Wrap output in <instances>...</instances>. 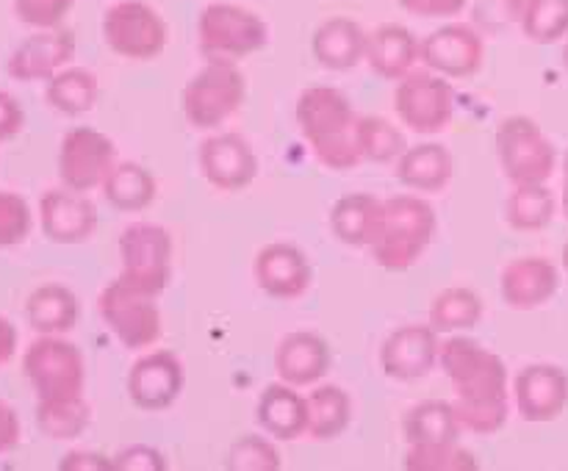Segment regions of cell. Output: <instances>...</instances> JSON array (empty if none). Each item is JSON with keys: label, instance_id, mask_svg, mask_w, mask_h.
Listing matches in <instances>:
<instances>
[{"label": "cell", "instance_id": "obj_24", "mask_svg": "<svg viewBox=\"0 0 568 471\" xmlns=\"http://www.w3.org/2000/svg\"><path fill=\"white\" fill-rule=\"evenodd\" d=\"M422 61V42L414 37V31L399 22H386L369 33V48H366V64L381 81H403L410 75Z\"/></svg>", "mask_w": 568, "mask_h": 471}, {"label": "cell", "instance_id": "obj_40", "mask_svg": "<svg viewBox=\"0 0 568 471\" xmlns=\"http://www.w3.org/2000/svg\"><path fill=\"white\" fill-rule=\"evenodd\" d=\"M33 214L22 194L0 188V249L17 247L31 236Z\"/></svg>", "mask_w": 568, "mask_h": 471}, {"label": "cell", "instance_id": "obj_6", "mask_svg": "<svg viewBox=\"0 0 568 471\" xmlns=\"http://www.w3.org/2000/svg\"><path fill=\"white\" fill-rule=\"evenodd\" d=\"M22 377L37 399L81 397L87 388V358L64 336H39L22 352Z\"/></svg>", "mask_w": 568, "mask_h": 471}, {"label": "cell", "instance_id": "obj_17", "mask_svg": "<svg viewBox=\"0 0 568 471\" xmlns=\"http://www.w3.org/2000/svg\"><path fill=\"white\" fill-rule=\"evenodd\" d=\"M98 205L83 192L61 186L50 188L39 199V225H42L44 238L61 247L89 242L98 231Z\"/></svg>", "mask_w": 568, "mask_h": 471}, {"label": "cell", "instance_id": "obj_51", "mask_svg": "<svg viewBox=\"0 0 568 471\" xmlns=\"http://www.w3.org/2000/svg\"><path fill=\"white\" fill-rule=\"evenodd\" d=\"M564 70L568 72V39H566V44H564Z\"/></svg>", "mask_w": 568, "mask_h": 471}, {"label": "cell", "instance_id": "obj_7", "mask_svg": "<svg viewBox=\"0 0 568 471\" xmlns=\"http://www.w3.org/2000/svg\"><path fill=\"white\" fill-rule=\"evenodd\" d=\"M497 158L505 177L519 183H547L558 166V150L552 139L530 116H505L497 127Z\"/></svg>", "mask_w": 568, "mask_h": 471}, {"label": "cell", "instance_id": "obj_49", "mask_svg": "<svg viewBox=\"0 0 568 471\" xmlns=\"http://www.w3.org/2000/svg\"><path fill=\"white\" fill-rule=\"evenodd\" d=\"M564 216L568 222V150H566V158H564Z\"/></svg>", "mask_w": 568, "mask_h": 471}, {"label": "cell", "instance_id": "obj_5", "mask_svg": "<svg viewBox=\"0 0 568 471\" xmlns=\"http://www.w3.org/2000/svg\"><path fill=\"white\" fill-rule=\"evenodd\" d=\"M270 44L264 17L239 3H209L197 14V48L205 59L242 61Z\"/></svg>", "mask_w": 568, "mask_h": 471}, {"label": "cell", "instance_id": "obj_15", "mask_svg": "<svg viewBox=\"0 0 568 471\" xmlns=\"http://www.w3.org/2000/svg\"><path fill=\"white\" fill-rule=\"evenodd\" d=\"M197 164L216 192H242L258 175V155L242 133H214L197 150Z\"/></svg>", "mask_w": 568, "mask_h": 471}, {"label": "cell", "instance_id": "obj_38", "mask_svg": "<svg viewBox=\"0 0 568 471\" xmlns=\"http://www.w3.org/2000/svg\"><path fill=\"white\" fill-rule=\"evenodd\" d=\"M519 25L530 42H560L568 37V0H525Z\"/></svg>", "mask_w": 568, "mask_h": 471}, {"label": "cell", "instance_id": "obj_31", "mask_svg": "<svg viewBox=\"0 0 568 471\" xmlns=\"http://www.w3.org/2000/svg\"><path fill=\"white\" fill-rule=\"evenodd\" d=\"M305 408H308V430L305 436L314 441H333V438L344 436L353 421V399L342 386H316L314 391L305 397Z\"/></svg>", "mask_w": 568, "mask_h": 471}, {"label": "cell", "instance_id": "obj_43", "mask_svg": "<svg viewBox=\"0 0 568 471\" xmlns=\"http://www.w3.org/2000/svg\"><path fill=\"white\" fill-rule=\"evenodd\" d=\"M114 469L116 471H166L170 463H166L164 452L155 447H148V443H131V447L120 449L114 454Z\"/></svg>", "mask_w": 568, "mask_h": 471}, {"label": "cell", "instance_id": "obj_45", "mask_svg": "<svg viewBox=\"0 0 568 471\" xmlns=\"http://www.w3.org/2000/svg\"><path fill=\"white\" fill-rule=\"evenodd\" d=\"M22 127H26V111H22L20 100L0 89V142L20 136Z\"/></svg>", "mask_w": 568, "mask_h": 471}, {"label": "cell", "instance_id": "obj_14", "mask_svg": "<svg viewBox=\"0 0 568 471\" xmlns=\"http://www.w3.org/2000/svg\"><path fill=\"white\" fill-rule=\"evenodd\" d=\"M183 364L175 352L170 349H153V352L142 355L136 364L128 371V397L139 410L148 413H161V410L172 408L183 391Z\"/></svg>", "mask_w": 568, "mask_h": 471}, {"label": "cell", "instance_id": "obj_8", "mask_svg": "<svg viewBox=\"0 0 568 471\" xmlns=\"http://www.w3.org/2000/svg\"><path fill=\"white\" fill-rule=\"evenodd\" d=\"M120 277L159 297L172 280V236L159 222H131L120 233Z\"/></svg>", "mask_w": 568, "mask_h": 471}, {"label": "cell", "instance_id": "obj_2", "mask_svg": "<svg viewBox=\"0 0 568 471\" xmlns=\"http://www.w3.org/2000/svg\"><path fill=\"white\" fill-rule=\"evenodd\" d=\"M294 120L325 170L349 172L364 161L358 147V114L342 89H303L294 105Z\"/></svg>", "mask_w": 568, "mask_h": 471}, {"label": "cell", "instance_id": "obj_23", "mask_svg": "<svg viewBox=\"0 0 568 471\" xmlns=\"http://www.w3.org/2000/svg\"><path fill=\"white\" fill-rule=\"evenodd\" d=\"M366 48H369V33L349 17H331L311 37V53L316 64L331 72L355 70L361 61H366Z\"/></svg>", "mask_w": 568, "mask_h": 471}, {"label": "cell", "instance_id": "obj_46", "mask_svg": "<svg viewBox=\"0 0 568 471\" xmlns=\"http://www.w3.org/2000/svg\"><path fill=\"white\" fill-rule=\"evenodd\" d=\"M22 441V421L17 416L14 405L0 397V454H9L20 447Z\"/></svg>", "mask_w": 568, "mask_h": 471}, {"label": "cell", "instance_id": "obj_36", "mask_svg": "<svg viewBox=\"0 0 568 471\" xmlns=\"http://www.w3.org/2000/svg\"><path fill=\"white\" fill-rule=\"evenodd\" d=\"M403 465L408 471H477V458L458 441L408 443Z\"/></svg>", "mask_w": 568, "mask_h": 471}, {"label": "cell", "instance_id": "obj_50", "mask_svg": "<svg viewBox=\"0 0 568 471\" xmlns=\"http://www.w3.org/2000/svg\"><path fill=\"white\" fill-rule=\"evenodd\" d=\"M564 272H566V277H568V242H566V247H564Z\"/></svg>", "mask_w": 568, "mask_h": 471}, {"label": "cell", "instance_id": "obj_33", "mask_svg": "<svg viewBox=\"0 0 568 471\" xmlns=\"http://www.w3.org/2000/svg\"><path fill=\"white\" fill-rule=\"evenodd\" d=\"M33 421L50 441H75L92 424V405L83 393L64 399H37Z\"/></svg>", "mask_w": 568, "mask_h": 471}, {"label": "cell", "instance_id": "obj_13", "mask_svg": "<svg viewBox=\"0 0 568 471\" xmlns=\"http://www.w3.org/2000/svg\"><path fill=\"white\" fill-rule=\"evenodd\" d=\"M486 61V39L475 25L444 22L422 39V64L444 78H471Z\"/></svg>", "mask_w": 568, "mask_h": 471}, {"label": "cell", "instance_id": "obj_20", "mask_svg": "<svg viewBox=\"0 0 568 471\" xmlns=\"http://www.w3.org/2000/svg\"><path fill=\"white\" fill-rule=\"evenodd\" d=\"M514 399L525 421H555L568 405V375L555 364L525 366L514 380Z\"/></svg>", "mask_w": 568, "mask_h": 471}, {"label": "cell", "instance_id": "obj_41", "mask_svg": "<svg viewBox=\"0 0 568 471\" xmlns=\"http://www.w3.org/2000/svg\"><path fill=\"white\" fill-rule=\"evenodd\" d=\"M75 0H11L14 14L22 25L33 31H48V28H61L64 17L70 14Z\"/></svg>", "mask_w": 568, "mask_h": 471}, {"label": "cell", "instance_id": "obj_27", "mask_svg": "<svg viewBox=\"0 0 568 471\" xmlns=\"http://www.w3.org/2000/svg\"><path fill=\"white\" fill-rule=\"evenodd\" d=\"M22 314L37 336H67L78 325L81 303L72 288L61 283H42L28 294Z\"/></svg>", "mask_w": 568, "mask_h": 471}, {"label": "cell", "instance_id": "obj_11", "mask_svg": "<svg viewBox=\"0 0 568 471\" xmlns=\"http://www.w3.org/2000/svg\"><path fill=\"white\" fill-rule=\"evenodd\" d=\"M394 111L399 122L419 136H436L447 131L455 116V89L433 70H414L397 81Z\"/></svg>", "mask_w": 568, "mask_h": 471}, {"label": "cell", "instance_id": "obj_35", "mask_svg": "<svg viewBox=\"0 0 568 471\" xmlns=\"http://www.w3.org/2000/svg\"><path fill=\"white\" fill-rule=\"evenodd\" d=\"M483 310L486 308H483L480 294L466 286H449L433 297L427 321L438 336L442 332L453 336V332H466L480 325Z\"/></svg>", "mask_w": 568, "mask_h": 471}, {"label": "cell", "instance_id": "obj_12", "mask_svg": "<svg viewBox=\"0 0 568 471\" xmlns=\"http://www.w3.org/2000/svg\"><path fill=\"white\" fill-rule=\"evenodd\" d=\"M116 164V147L105 133L94 131V127L78 125L61 136L59 158H55V170H59L61 186L72 188V192H94L103 186L109 172Z\"/></svg>", "mask_w": 568, "mask_h": 471}, {"label": "cell", "instance_id": "obj_48", "mask_svg": "<svg viewBox=\"0 0 568 471\" xmlns=\"http://www.w3.org/2000/svg\"><path fill=\"white\" fill-rule=\"evenodd\" d=\"M17 344H20V336H17V327L11 325V319H6L0 314V369L6 364H11V358L17 355Z\"/></svg>", "mask_w": 568, "mask_h": 471}, {"label": "cell", "instance_id": "obj_19", "mask_svg": "<svg viewBox=\"0 0 568 471\" xmlns=\"http://www.w3.org/2000/svg\"><path fill=\"white\" fill-rule=\"evenodd\" d=\"M253 277L261 291L281 303H294L314 283L311 260L300 247L288 242H272L258 249L253 264Z\"/></svg>", "mask_w": 568, "mask_h": 471}, {"label": "cell", "instance_id": "obj_16", "mask_svg": "<svg viewBox=\"0 0 568 471\" xmlns=\"http://www.w3.org/2000/svg\"><path fill=\"white\" fill-rule=\"evenodd\" d=\"M442 341L438 332L427 325H403L388 332L381 344V369L383 375L399 382H414L430 375L438 366Z\"/></svg>", "mask_w": 568, "mask_h": 471}, {"label": "cell", "instance_id": "obj_21", "mask_svg": "<svg viewBox=\"0 0 568 471\" xmlns=\"http://www.w3.org/2000/svg\"><path fill=\"white\" fill-rule=\"evenodd\" d=\"M560 272L544 255H521L499 275V297L514 310L544 308L558 294Z\"/></svg>", "mask_w": 568, "mask_h": 471}, {"label": "cell", "instance_id": "obj_1", "mask_svg": "<svg viewBox=\"0 0 568 471\" xmlns=\"http://www.w3.org/2000/svg\"><path fill=\"white\" fill-rule=\"evenodd\" d=\"M438 364L453 386V408L460 430L471 436H497L508 424L510 380L508 366L469 336H453L442 344Z\"/></svg>", "mask_w": 568, "mask_h": 471}, {"label": "cell", "instance_id": "obj_18", "mask_svg": "<svg viewBox=\"0 0 568 471\" xmlns=\"http://www.w3.org/2000/svg\"><path fill=\"white\" fill-rule=\"evenodd\" d=\"M72 59H75V37L64 28H48V31L31 33L11 50L6 72L11 81L39 83L50 81L55 72L70 66Z\"/></svg>", "mask_w": 568, "mask_h": 471}, {"label": "cell", "instance_id": "obj_37", "mask_svg": "<svg viewBox=\"0 0 568 471\" xmlns=\"http://www.w3.org/2000/svg\"><path fill=\"white\" fill-rule=\"evenodd\" d=\"M358 147L364 153V161L372 164H392L405 153L408 142L405 133L386 116H358Z\"/></svg>", "mask_w": 568, "mask_h": 471}, {"label": "cell", "instance_id": "obj_34", "mask_svg": "<svg viewBox=\"0 0 568 471\" xmlns=\"http://www.w3.org/2000/svg\"><path fill=\"white\" fill-rule=\"evenodd\" d=\"M403 432L408 443H438L458 441L464 430L449 399H425L405 413Z\"/></svg>", "mask_w": 568, "mask_h": 471}, {"label": "cell", "instance_id": "obj_39", "mask_svg": "<svg viewBox=\"0 0 568 471\" xmlns=\"http://www.w3.org/2000/svg\"><path fill=\"white\" fill-rule=\"evenodd\" d=\"M281 465V452L264 436L236 438L225 458V469L231 471H277Z\"/></svg>", "mask_w": 568, "mask_h": 471}, {"label": "cell", "instance_id": "obj_26", "mask_svg": "<svg viewBox=\"0 0 568 471\" xmlns=\"http://www.w3.org/2000/svg\"><path fill=\"white\" fill-rule=\"evenodd\" d=\"M394 172H397V181L410 192L436 194L444 192L453 181L455 161L442 142H422L414 147H405Z\"/></svg>", "mask_w": 568, "mask_h": 471}, {"label": "cell", "instance_id": "obj_32", "mask_svg": "<svg viewBox=\"0 0 568 471\" xmlns=\"http://www.w3.org/2000/svg\"><path fill=\"white\" fill-rule=\"evenodd\" d=\"M558 199L547 183H519L505 199V222L519 233H538L552 225Z\"/></svg>", "mask_w": 568, "mask_h": 471}, {"label": "cell", "instance_id": "obj_30", "mask_svg": "<svg viewBox=\"0 0 568 471\" xmlns=\"http://www.w3.org/2000/svg\"><path fill=\"white\" fill-rule=\"evenodd\" d=\"M100 81L87 66H64L50 81H44V100L64 116H83L98 105Z\"/></svg>", "mask_w": 568, "mask_h": 471}, {"label": "cell", "instance_id": "obj_3", "mask_svg": "<svg viewBox=\"0 0 568 471\" xmlns=\"http://www.w3.org/2000/svg\"><path fill=\"white\" fill-rule=\"evenodd\" d=\"M436 208L419 194H394L383 199V216L369 255L381 269L405 272L419 264L436 236Z\"/></svg>", "mask_w": 568, "mask_h": 471}, {"label": "cell", "instance_id": "obj_4", "mask_svg": "<svg viewBox=\"0 0 568 471\" xmlns=\"http://www.w3.org/2000/svg\"><path fill=\"white\" fill-rule=\"evenodd\" d=\"M247 98V81L239 61L209 59L194 72L181 92V109L194 131H214L225 125Z\"/></svg>", "mask_w": 568, "mask_h": 471}, {"label": "cell", "instance_id": "obj_44", "mask_svg": "<svg viewBox=\"0 0 568 471\" xmlns=\"http://www.w3.org/2000/svg\"><path fill=\"white\" fill-rule=\"evenodd\" d=\"M405 14L422 20H453L469 6V0H397Z\"/></svg>", "mask_w": 568, "mask_h": 471}, {"label": "cell", "instance_id": "obj_42", "mask_svg": "<svg viewBox=\"0 0 568 471\" xmlns=\"http://www.w3.org/2000/svg\"><path fill=\"white\" fill-rule=\"evenodd\" d=\"M525 0H480L475 9V22L488 33H499L510 25H519Z\"/></svg>", "mask_w": 568, "mask_h": 471}, {"label": "cell", "instance_id": "obj_29", "mask_svg": "<svg viewBox=\"0 0 568 471\" xmlns=\"http://www.w3.org/2000/svg\"><path fill=\"white\" fill-rule=\"evenodd\" d=\"M103 197L111 208L120 214H139L153 205L155 194H159V183H155L153 172L148 166L136 164V161H116L114 170L103 181Z\"/></svg>", "mask_w": 568, "mask_h": 471}, {"label": "cell", "instance_id": "obj_47", "mask_svg": "<svg viewBox=\"0 0 568 471\" xmlns=\"http://www.w3.org/2000/svg\"><path fill=\"white\" fill-rule=\"evenodd\" d=\"M61 471H109L114 469V458H105L100 452H89V449H75V452H67L59 460Z\"/></svg>", "mask_w": 568, "mask_h": 471}, {"label": "cell", "instance_id": "obj_25", "mask_svg": "<svg viewBox=\"0 0 568 471\" xmlns=\"http://www.w3.org/2000/svg\"><path fill=\"white\" fill-rule=\"evenodd\" d=\"M255 421L275 441H297L308 430L305 397L288 382H272L261 391L258 405H255Z\"/></svg>", "mask_w": 568, "mask_h": 471}, {"label": "cell", "instance_id": "obj_9", "mask_svg": "<svg viewBox=\"0 0 568 471\" xmlns=\"http://www.w3.org/2000/svg\"><path fill=\"white\" fill-rule=\"evenodd\" d=\"M103 42L128 61H150L164 53L166 22L144 0H116L103 11Z\"/></svg>", "mask_w": 568, "mask_h": 471}, {"label": "cell", "instance_id": "obj_10", "mask_svg": "<svg viewBox=\"0 0 568 471\" xmlns=\"http://www.w3.org/2000/svg\"><path fill=\"white\" fill-rule=\"evenodd\" d=\"M98 314L125 349L153 347L161 338V310L155 297L128 286L122 277L100 291Z\"/></svg>", "mask_w": 568, "mask_h": 471}, {"label": "cell", "instance_id": "obj_22", "mask_svg": "<svg viewBox=\"0 0 568 471\" xmlns=\"http://www.w3.org/2000/svg\"><path fill=\"white\" fill-rule=\"evenodd\" d=\"M333 355L322 336L311 330H294L277 341L275 371L277 380L294 388L316 386L331 371Z\"/></svg>", "mask_w": 568, "mask_h": 471}, {"label": "cell", "instance_id": "obj_28", "mask_svg": "<svg viewBox=\"0 0 568 471\" xmlns=\"http://www.w3.org/2000/svg\"><path fill=\"white\" fill-rule=\"evenodd\" d=\"M383 216V199L369 192L344 194L331 208V231L347 247H369Z\"/></svg>", "mask_w": 568, "mask_h": 471}]
</instances>
